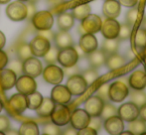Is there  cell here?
I'll return each mask as SVG.
<instances>
[{
  "label": "cell",
  "mask_w": 146,
  "mask_h": 135,
  "mask_svg": "<svg viewBox=\"0 0 146 135\" xmlns=\"http://www.w3.org/2000/svg\"><path fill=\"white\" fill-rule=\"evenodd\" d=\"M8 102L10 107L17 114H22L27 108V97L20 93L12 95Z\"/></svg>",
  "instance_id": "20"
},
{
  "label": "cell",
  "mask_w": 146,
  "mask_h": 135,
  "mask_svg": "<svg viewBox=\"0 0 146 135\" xmlns=\"http://www.w3.org/2000/svg\"><path fill=\"white\" fill-rule=\"evenodd\" d=\"M40 35H41V36H43V37H45L46 39H48L50 42L53 40V39H54V37H55V34L51 31V29L44 30V31H40Z\"/></svg>",
  "instance_id": "52"
},
{
  "label": "cell",
  "mask_w": 146,
  "mask_h": 135,
  "mask_svg": "<svg viewBox=\"0 0 146 135\" xmlns=\"http://www.w3.org/2000/svg\"><path fill=\"white\" fill-rule=\"evenodd\" d=\"M90 114L85 109L78 108V109L74 110L73 112H71L70 122H71L72 126L77 130H80L82 128H85L86 126H88V123H90Z\"/></svg>",
  "instance_id": "11"
},
{
  "label": "cell",
  "mask_w": 146,
  "mask_h": 135,
  "mask_svg": "<svg viewBox=\"0 0 146 135\" xmlns=\"http://www.w3.org/2000/svg\"><path fill=\"white\" fill-rule=\"evenodd\" d=\"M108 89H110V85L108 83H104L100 89L96 91V95L100 97L102 101H108Z\"/></svg>",
  "instance_id": "43"
},
{
  "label": "cell",
  "mask_w": 146,
  "mask_h": 135,
  "mask_svg": "<svg viewBox=\"0 0 146 135\" xmlns=\"http://www.w3.org/2000/svg\"><path fill=\"white\" fill-rule=\"evenodd\" d=\"M29 46L33 56L44 57V55L51 48V42L48 39L45 38V37L38 35V36L34 37L31 40V42L29 43Z\"/></svg>",
  "instance_id": "7"
},
{
  "label": "cell",
  "mask_w": 146,
  "mask_h": 135,
  "mask_svg": "<svg viewBox=\"0 0 146 135\" xmlns=\"http://www.w3.org/2000/svg\"><path fill=\"white\" fill-rule=\"evenodd\" d=\"M90 6L88 4H81L79 6H76L73 10H72V15L74 16V18L77 20H82L84 18H86L88 14L90 13Z\"/></svg>",
  "instance_id": "31"
},
{
  "label": "cell",
  "mask_w": 146,
  "mask_h": 135,
  "mask_svg": "<svg viewBox=\"0 0 146 135\" xmlns=\"http://www.w3.org/2000/svg\"><path fill=\"white\" fill-rule=\"evenodd\" d=\"M42 133L45 135H60L62 134V131L60 129V126L56 125L53 122H49L44 125Z\"/></svg>",
  "instance_id": "40"
},
{
  "label": "cell",
  "mask_w": 146,
  "mask_h": 135,
  "mask_svg": "<svg viewBox=\"0 0 146 135\" xmlns=\"http://www.w3.org/2000/svg\"><path fill=\"white\" fill-rule=\"evenodd\" d=\"M16 56L21 61H25L26 59L32 57L33 54H32V52H31L29 44L21 43V44L18 45L17 49H16Z\"/></svg>",
  "instance_id": "35"
},
{
  "label": "cell",
  "mask_w": 146,
  "mask_h": 135,
  "mask_svg": "<svg viewBox=\"0 0 146 135\" xmlns=\"http://www.w3.org/2000/svg\"><path fill=\"white\" fill-rule=\"evenodd\" d=\"M102 25V20L96 14H88L86 18L82 20V28L85 33L96 34L100 31Z\"/></svg>",
  "instance_id": "12"
},
{
  "label": "cell",
  "mask_w": 146,
  "mask_h": 135,
  "mask_svg": "<svg viewBox=\"0 0 146 135\" xmlns=\"http://www.w3.org/2000/svg\"><path fill=\"white\" fill-rule=\"evenodd\" d=\"M62 134H64V135H78V130L76 129V128H74L73 126H71V127L66 128V129L62 132Z\"/></svg>",
  "instance_id": "54"
},
{
  "label": "cell",
  "mask_w": 146,
  "mask_h": 135,
  "mask_svg": "<svg viewBox=\"0 0 146 135\" xmlns=\"http://www.w3.org/2000/svg\"><path fill=\"white\" fill-rule=\"evenodd\" d=\"M121 11V5L118 0H104L102 5V13L106 18L116 19Z\"/></svg>",
  "instance_id": "21"
},
{
  "label": "cell",
  "mask_w": 146,
  "mask_h": 135,
  "mask_svg": "<svg viewBox=\"0 0 146 135\" xmlns=\"http://www.w3.org/2000/svg\"><path fill=\"white\" fill-rule=\"evenodd\" d=\"M58 53H59V49L55 47H51L49 49V51L44 55V60L47 64H55V63L58 61Z\"/></svg>",
  "instance_id": "39"
},
{
  "label": "cell",
  "mask_w": 146,
  "mask_h": 135,
  "mask_svg": "<svg viewBox=\"0 0 146 135\" xmlns=\"http://www.w3.org/2000/svg\"><path fill=\"white\" fill-rule=\"evenodd\" d=\"M114 115H117L116 108L110 103H104L102 112H100V115L102 120H106V119H108V118L111 117V116H114Z\"/></svg>",
  "instance_id": "36"
},
{
  "label": "cell",
  "mask_w": 146,
  "mask_h": 135,
  "mask_svg": "<svg viewBox=\"0 0 146 135\" xmlns=\"http://www.w3.org/2000/svg\"><path fill=\"white\" fill-rule=\"evenodd\" d=\"M83 77L85 79V81H87L88 85H92L96 79H98V73L94 68H90V69H88L82 73Z\"/></svg>",
  "instance_id": "38"
},
{
  "label": "cell",
  "mask_w": 146,
  "mask_h": 135,
  "mask_svg": "<svg viewBox=\"0 0 146 135\" xmlns=\"http://www.w3.org/2000/svg\"><path fill=\"white\" fill-rule=\"evenodd\" d=\"M5 133H4V132H2V131H0V135H4Z\"/></svg>",
  "instance_id": "61"
},
{
  "label": "cell",
  "mask_w": 146,
  "mask_h": 135,
  "mask_svg": "<svg viewBox=\"0 0 146 135\" xmlns=\"http://www.w3.org/2000/svg\"><path fill=\"white\" fill-rule=\"evenodd\" d=\"M138 17V9L135 7H131L126 13V23L130 26H133L135 24Z\"/></svg>",
  "instance_id": "42"
},
{
  "label": "cell",
  "mask_w": 146,
  "mask_h": 135,
  "mask_svg": "<svg viewBox=\"0 0 146 135\" xmlns=\"http://www.w3.org/2000/svg\"><path fill=\"white\" fill-rule=\"evenodd\" d=\"M55 102L51 97H43V101L40 105L36 108V112L41 117H49L52 113L53 109L55 107Z\"/></svg>",
  "instance_id": "25"
},
{
  "label": "cell",
  "mask_w": 146,
  "mask_h": 135,
  "mask_svg": "<svg viewBox=\"0 0 146 135\" xmlns=\"http://www.w3.org/2000/svg\"><path fill=\"white\" fill-rule=\"evenodd\" d=\"M120 24L116 19L106 18V21L102 22L100 31L106 39H116L118 36Z\"/></svg>",
  "instance_id": "15"
},
{
  "label": "cell",
  "mask_w": 146,
  "mask_h": 135,
  "mask_svg": "<svg viewBox=\"0 0 146 135\" xmlns=\"http://www.w3.org/2000/svg\"><path fill=\"white\" fill-rule=\"evenodd\" d=\"M66 87H68L72 95H82L87 91L88 85L83 77V75L77 73V75L69 77Z\"/></svg>",
  "instance_id": "6"
},
{
  "label": "cell",
  "mask_w": 146,
  "mask_h": 135,
  "mask_svg": "<svg viewBox=\"0 0 146 135\" xmlns=\"http://www.w3.org/2000/svg\"><path fill=\"white\" fill-rule=\"evenodd\" d=\"M79 48L83 51L85 54L92 52L98 49V40L94 34L85 33L82 35L79 42Z\"/></svg>",
  "instance_id": "19"
},
{
  "label": "cell",
  "mask_w": 146,
  "mask_h": 135,
  "mask_svg": "<svg viewBox=\"0 0 146 135\" xmlns=\"http://www.w3.org/2000/svg\"><path fill=\"white\" fill-rule=\"evenodd\" d=\"M106 57L108 56L102 49H96L94 51L88 54V61L90 63V67L96 69V68H100L102 65H104Z\"/></svg>",
  "instance_id": "23"
},
{
  "label": "cell",
  "mask_w": 146,
  "mask_h": 135,
  "mask_svg": "<svg viewBox=\"0 0 146 135\" xmlns=\"http://www.w3.org/2000/svg\"><path fill=\"white\" fill-rule=\"evenodd\" d=\"M104 64H106V66L108 69L114 71V69H120L121 67L124 66L126 64V61H125L124 57H122L121 55L115 53V54L110 55V56L106 57V60Z\"/></svg>",
  "instance_id": "27"
},
{
  "label": "cell",
  "mask_w": 146,
  "mask_h": 135,
  "mask_svg": "<svg viewBox=\"0 0 146 135\" xmlns=\"http://www.w3.org/2000/svg\"><path fill=\"white\" fill-rule=\"evenodd\" d=\"M119 48V40L118 39H106L102 43V50L106 53V56L115 54Z\"/></svg>",
  "instance_id": "29"
},
{
  "label": "cell",
  "mask_w": 146,
  "mask_h": 135,
  "mask_svg": "<svg viewBox=\"0 0 146 135\" xmlns=\"http://www.w3.org/2000/svg\"><path fill=\"white\" fill-rule=\"evenodd\" d=\"M27 97V108L29 109H36L43 101V97L40 93L35 91L34 93L26 95Z\"/></svg>",
  "instance_id": "34"
},
{
  "label": "cell",
  "mask_w": 146,
  "mask_h": 135,
  "mask_svg": "<svg viewBox=\"0 0 146 135\" xmlns=\"http://www.w3.org/2000/svg\"><path fill=\"white\" fill-rule=\"evenodd\" d=\"M10 1H11V0H0V4H7V3H9Z\"/></svg>",
  "instance_id": "58"
},
{
  "label": "cell",
  "mask_w": 146,
  "mask_h": 135,
  "mask_svg": "<svg viewBox=\"0 0 146 135\" xmlns=\"http://www.w3.org/2000/svg\"><path fill=\"white\" fill-rule=\"evenodd\" d=\"M134 45L139 51H143L146 48V29L140 28L137 30L134 37Z\"/></svg>",
  "instance_id": "33"
},
{
  "label": "cell",
  "mask_w": 146,
  "mask_h": 135,
  "mask_svg": "<svg viewBox=\"0 0 146 135\" xmlns=\"http://www.w3.org/2000/svg\"><path fill=\"white\" fill-rule=\"evenodd\" d=\"M104 121L106 132L111 135H119L124 130V121L118 115L111 116Z\"/></svg>",
  "instance_id": "17"
},
{
  "label": "cell",
  "mask_w": 146,
  "mask_h": 135,
  "mask_svg": "<svg viewBox=\"0 0 146 135\" xmlns=\"http://www.w3.org/2000/svg\"><path fill=\"white\" fill-rule=\"evenodd\" d=\"M26 6H27V18H28V19H32V17L35 15V13L37 12L36 6L34 5V3H33V2H30V1Z\"/></svg>",
  "instance_id": "49"
},
{
  "label": "cell",
  "mask_w": 146,
  "mask_h": 135,
  "mask_svg": "<svg viewBox=\"0 0 146 135\" xmlns=\"http://www.w3.org/2000/svg\"><path fill=\"white\" fill-rule=\"evenodd\" d=\"M138 117H140V119H142L143 121L146 122V103L143 105H141L139 107V115Z\"/></svg>",
  "instance_id": "53"
},
{
  "label": "cell",
  "mask_w": 146,
  "mask_h": 135,
  "mask_svg": "<svg viewBox=\"0 0 146 135\" xmlns=\"http://www.w3.org/2000/svg\"><path fill=\"white\" fill-rule=\"evenodd\" d=\"M23 73L32 77H37L43 73V65L39 59L30 57L23 61Z\"/></svg>",
  "instance_id": "13"
},
{
  "label": "cell",
  "mask_w": 146,
  "mask_h": 135,
  "mask_svg": "<svg viewBox=\"0 0 146 135\" xmlns=\"http://www.w3.org/2000/svg\"><path fill=\"white\" fill-rule=\"evenodd\" d=\"M19 135H38L39 134V127L34 121H25L21 124L19 130Z\"/></svg>",
  "instance_id": "28"
},
{
  "label": "cell",
  "mask_w": 146,
  "mask_h": 135,
  "mask_svg": "<svg viewBox=\"0 0 146 135\" xmlns=\"http://www.w3.org/2000/svg\"><path fill=\"white\" fill-rule=\"evenodd\" d=\"M8 62H9V59H8L7 54L4 51H2V49H0V71L7 66Z\"/></svg>",
  "instance_id": "48"
},
{
  "label": "cell",
  "mask_w": 146,
  "mask_h": 135,
  "mask_svg": "<svg viewBox=\"0 0 146 135\" xmlns=\"http://www.w3.org/2000/svg\"><path fill=\"white\" fill-rule=\"evenodd\" d=\"M15 87L16 89L18 91V93H22V95H28L30 93H34L37 89V83L35 81L34 77L24 73V75H20L17 79Z\"/></svg>",
  "instance_id": "10"
},
{
  "label": "cell",
  "mask_w": 146,
  "mask_h": 135,
  "mask_svg": "<svg viewBox=\"0 0 146 135\" xmlns=\"http://www.w3.org/2000/svg\"><path fill=\"white\" fill-rule=\"evenodd\" d=\"M131 31H132V26H130L129 24H127L126 22H125V23H123V24H120L117 39H118L119 41L127 40V39L130 38Z\"/></svg>",
  "instance_id": "37"
},
{
  "label": "cell",
  "mask_w": 146,
  "mask_h": 135,
  "mask_svg": "<svg viewBox=\"0 0 146 135\" xmlns=\"http://www.w3.org/2000/svg\"><path fill=\"white\" fill-rule=\"evenodd\" d=\"M128 130L132 135H141L146 131V122L142 119H134L129 122Z\"/></svg>",
  "instance_id": "30"
},
{
  "label": "cell",
  "mask_w": 146,
  "mask_h": 135,
  "mask_svg": "<svg viewBox=\"0 0 146 135\" xmlns=\"http://www.w3.org/2000/svg\"><path fill=\"white\" fill-rule=\"evenodd\" d=\"M57 23H58V27L60 30L69 31L70 29L73 28L74 23H75V18L72 15V13L63 12V13L59 14Z\"/></svg>",
  "instance_id": "26"
},
{
  "label": "cell",
  "mask_w": 146,
  "mask_h": 135,
  "mask_svg": "<svg viewBox=\"0 0 146 135\" xmlns=\"http://www.w3.org/2000/svg\"><path fill=\"white\" fill-rule=\"evenodd\" d=\"M3 109V104H2L1 101H0V112H1V110Z\"/></svg>",
  "instance_id": "59"
},
{
  "label": "cell",
  "mask_w": 146,
  "mask_h": 135,
  "mask_svg": "<svg viewBox=\"0 0 146 135\" xmlns=\"http://www.w3.org/2000/svg\"><path fill=\"white\" fill-rule=\"evenodd\" d=\"M79 53L77 49H75L73 46L67 47V48L60 49L58 53V62L64 68L72 67L76 65L79 61Z\"/></svg>",
  "instance_id": "5"
},
{
  "label": "cell",
  "mask_w": 146,
  "mask_h": 135,
  "mask_svg": "<svg viewBox=\"0 0 146 135\" xmlns=\"http://www.w3.org/2000/svg\"><path fill=\"white\" fill-rule=\"evenodd\" d=\"M23 61L19 59H14L9 63V68L8 69H12L16 75H21L23 73Z\"/></svg>",
  "instance_id": "41"
},
{
  "label": "cell",
  "mask_w": 146,
  "mask_h": 135,
  "mask_svg": "<svg viewBox=\"0 0 146 135\" xmlns=\"http://www.w3.org/2000/svg\"><path fill=\"white\" fill-rule=\"evenodd\" d=\"M88 126L92 127L94 129H96V131L100 129L102 127V118L100 116H90V120Z\"/></svg>",
  "instance_id": "45"
},
{
  "label": "cell",
  "mask_w": 146,
  "mask_h": 135,
  "mask_svg": "<svg viewBox=\"0 0 146 135\" xmlns=\"http://www.w3.org/2000/svg\"><path fill=\"white\" fill-rule=\"evenodd\" d=\"M29 1H30V2H33V3H35V2H36L37 0H29Z\"/></svg>",
  "instance_id": "60"
},
{
  "label": "cell",
  "mask_w": 146,
  "mask_h": 135,
  "mask_svg": "<svg viewBox=\"0 0 146 135\" xmlns=\"http://www.w3.org/2000/svg\"><path fill=\"white\" fill-rule=\"evenodd\" d=\"M51 99L55 103L59 104H67L71 101L72 99V93L68 89L66 85H55L51 91Z\"/></svg>",
  "instance_id": "14"
},
{
  "label": "cell",
  "mask_w": 146,
  "mask_h": 135,
  "mask_svg": "<svg viewBox=\"0 0 146 135\" xmlns=\"http://www.w3.org/2000/svg\"><path fill=\"white\" fill-rule=\"evenodd\" d=\"M63 3H65V0H48V6L51 10L56 9Z\"/></svg>",
  "instance_id": "51"
},
{
  "label": "cell",
  "mask_w": 146,
  "mask_h": 135,
  "mask_svg": "<svg viewBox=\"0 0 146 135\" xmlns=\"http://www.w3.org/2000/svg\"><path fill=\"white\" fill-rule=\"evenodd\" d=\"M5 43H6L5 35L3 34V32L0 31V49H3V47L5 46Z\"/></svg>",
  "instance_id": "55"
},
{
  "label": "cell",
  "mask_w": 146,
  "mask_h": 135,
  "mask_svg": "<svg viewBox=\"0 0 146 135\" xmlns=\"http://www.w3.org/2000/svg\"><path fill=\"white\" fill-rule=\"evenodd\" d=\"M64 71V75H67V77H71V75H77V73H81V69L80 68L77 66V64L74 65L72 67H67L63 69Z\"/></svg>",
  "instance_id": "46"
},
{
  "label": "cell",
  "mask_w": 146,
  "mask_h": 135,
  "mask_svg": "<svg viewBox=\"0 0 146 135\" xmlns=\"http://www.w3.org/2000/svg\"><path fill=\"white\" fill-rule=\"evenodd\" d=\"M120 134L121 135H132V133H131V132L129 131V130H126V131H124V130H123V131L121 132Z\"/></svg>",
  "instance_id": "57"
},
{
  "label": "cell",
  "mask_w": 146,
  "mask_h": 135,
  "mask_svg": "<svg viewBox=\"0 0 146 135\" xmlns=\"http://www.w3.org/2000/svg\"><path fill=\"white\" fill-rule=\"evenodd\" d=\"M104 101L98 95H92L88 97L85 102V110L90 114V116H100Z\"/></svg>",
  "instance_id": "16"
},
{
  "label": "cell",
  "mask_w": 146,
  "mask_h": 135,
  "mask_svg": "<svg viewBox=\"0 0 146 135\" xmlns=\"http://www.w3.org/2000/svg\"><path fill=\"white\" fill-rule=\"evenodd\" d=\"M19 1H23L24 2V1H29V0H19Z\"/></svg>",
  "instance_id": "62"
},
{
  "label": "cell",
  "mask_w": 146,
  "mask_h": 135,
  "mask_svg": "<svg viewBox=\"0 0 146 135\" xmlns=\"http://www.w3.org/2000/svg\"><path fill=\"white\" fill-rule=\"evenodd\" d=\"M32 24L35 29L38 31H44V30H49L54 25V18L51 11L48 10H43V11H38L35 13V15L31 19Z\"/></svg>",
  "instance_id": "1"
},
{
  "label": "cell",
  "mask_w": 146,
  "mask_h": 135,
  "mask_svg": "<svg viewBox=\"0 0 146 135\" xmlns=\"http://www.w3.org/2000/svg\"><path fill=\"white\" fill-rule=\"evenodd\" d=\"M128 87L123 81H114L110 85L108 89V99L113 102H121L128 97Z\"/></svg>",
  "instance_id": "3"
},
{
  "label": "cell",
  "mask_w": 146,
  "mask_h": 135,
  "mask_svg": "<svg viewBox=\"0 0 146 135\" xmlns=\"http://www.w3.org/2000/svg\"><path fill=\"white\" fill-rule=\"evenodd\" d=\"M10 128V120L6 115H0V131L5 133Z\"/></svg>",
  "instance_id": "44"
},
{
  "label": "cell",
  "mask_w": 146,
  "mask_h": 135,
  "mask_svg": "<svg viewBox=\"0 0 146 135\" xmlns=\"http://www.w3.org/2000/svg\"><path fill=\"white\" fill-rule=\"evenodd\" d=\"M17 75L10 69H2L0 71V87L3 91L11 89L15 87Z\"/></svg>",
  "instance_id": "18"
},
{
  "label": "cell",
  "mask_w": 146,
  "mask_h": 135,
  "mask_svg": "<svg viewBox=\"0 0 146 135\" xmlns=\"http://www.w3.org/2000/svg\"><path fill=\"white\" fill-rule=\"evenodd\" d=\"M118 2L120 3V5L131 8L136 6V4L138 3V0H118Z\"/></svg>",
  "instance_id": "50"
},
{
  "label": "cell",
  "mask_w": 146,
  "mask_h": 135,
  "mask_svg": "<svg viewBox=\"0 0 146 135\" xmlns=\"http://www.w3.org/2000/svg\"><path fill=\"white\" fill-rule=\"evenodd\" d=\"M117 115L125 122H130L138 118L139 107L133 102H125L117 109Z\"/></svg>",
  "instance_id": "9"
},
{
  "label": "cell",
  "mask_w": 146,
  "mask_h": 135,
  "mask_svg": "<svg viewBox=\"0 0 146 135\" xmlns=\"http://www.w3.org/2000/svg\"><path fill=\"white\" fill-rule=\"evenodd\" d=\"M129 85L133 89L143 91L146 87V73L142 69L134 71L129 77Z\"/></svg>",
  "instance_id": "22"
},
{
  "label": "cell",
  "mask_w": 146,
  "mask_h": 135,
  "mask_svg": "<svg viewBox=\"0 0 146 135\" xmlns=\"http://www.w3.org/2000/svg\"><path fill=\"white\" fill-rule=\"evenodd\" d=\"M54 41H55V46L59 50L60 49L73 46V43H74L71 34L68 31H63V30H60V32H58V33L55 35Z\"/></svg>",
  "instance_id": "24"
},
{
  "label": "cell",
  "mask_w": 146,
  "mask_h": 135,
  "mask_svg": "<svg viewBox=\"0 0 146 135\" xmlns=\"http://www.w3.org/2000/svg\"><path fill=\"white\" fill-rule=\"evenodd\" d=\"M5 133L6 134H15V135H17L18 134V131H17V130H15V131H13V130H12V131H9V130H7V131H6L5 132Z\"/></svg>",
  "instance_id": "56"
},
{
  "label": "cell",
  "mask_w": 146,
  "mask_h": 135,
  "mask_svg": "<svg viewBox=\"0 0 146 135\" xmlns=\"http://www.w3.org/2000/svg\"><path fill=\"white\" fill-rule=\"evenodd\" d=\"M96 134H98V131L88 125L86 126L85 128H82V129L78 130V135H96Z\"/></svg>",
  "instance_id": "47"
},
{
  "label": "cell",
  "mask_w": 146,
  "mask_h": 135,
  "mask_svg": "<svg viewBox=\"0 0 146 135\" xmlns=\"http://www.w3.org/2000/svg\"><path fill=\"white\" fill-rule=\"evenodd\" d=\"M6 15L12 21H23L27 19V6L19 0L11 2L6 8Z\"/></svg>",
  "instance_id": "2"
},
{
  "label": "cell",
  "mask_w": 146,
  "mask_h": 135,
  "mask_svg": "<svg viewBox=\"0 0 146 135\" xmlns=\"http://www.w3.org/2000/svg\"><path fill=\"white\" fill-rule=\"evenodd\" d=\"M128 95L129 99H130V101L136 104L138 107H140L141 105L146 103V93L144 91H139V89H134L131 93H129Z\"/></svg>",
  "instance_id": "32"
},
{
  "label": "cell",
  "mask_w": 146,
  "mask_h": 135,
  "mask_svg": "<svg viewBox=\"0 0 146 135\" xmlns=\"http://www.w3.org/2000/svg\"><path fill=\"white\" fill-rule=\"evenodd\" d=\"M43 77L48 83L59 85L64 79V71L55 64H49L43 69Z\"/></svg>",
  "instance_id": "8"
},
{
  "label": "cell",
  "mask_w": 146,
  "mask_h": 135,
  "mask_svg": "<svg viewBox=\"0 0 146 135\" xmlns=\"http://www.w3.org/2000/svg\"><path fill=\"white\" fill-rule=\"evenodd\" d=\"M51 121L58 126H65L70 122L71 118V111L66 104H55L52 113L50 115Z\"/></svg>",
  "instance_id": "4"
}]
</instances>
